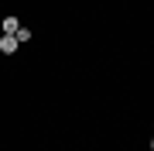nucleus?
<instances>
[{"instance_id":"nucleus-2","label":"nucleus","mask_w":154,"mask_h":151,"mask_svg":"<svg viewBox=\"0 0 154 151\" xmlns=\"http://www.w3.org/2000/svg\"><path fill=\"white\" fill-rule=\"evenodd\" d=\"M0 28H4V34H17V28H21V21H17V17L11 14V17H4V24H0Z\"/></svg>"},{"instance_id":"nucleus-1","label":"nucleus","mask_w":154,"mask_h":151,"mask_svg":"<svg viewBox=\"0 0 154 151\" xmlns=\"http://www.w3.org/2000/svg\"><path fill=\"white\" fill-rule=\"evenodd\" d=\"M17 48H21V41H17L14 34H4V38H0V52H4V55H14Z\"/></svg>"},{"instance_id":"nucleus-3","label":"nucleus","mask_w":154,"mask_h":151,"mask_svg":"<svg viewBox=\"0 0 154 151\" xmlns=\"http://www.w3.org/2000/svg\"><path fill=\"white\" fill-rule=\"evenodd\" d=\"M14 38L21 41V45H24V41H31V28H24V24H21V28H17V34H14Z\"/></svg>"}]
</instances>
